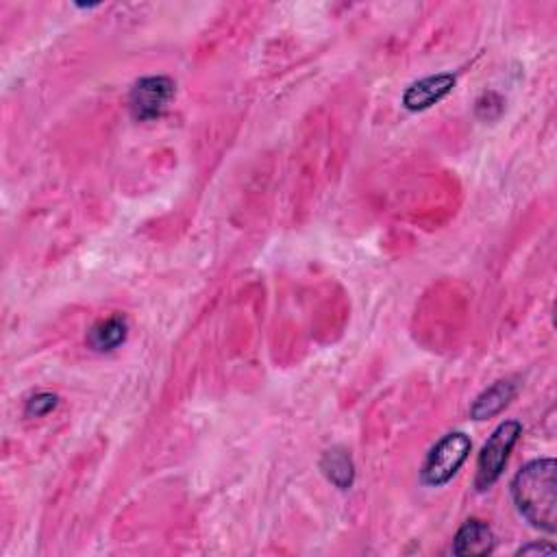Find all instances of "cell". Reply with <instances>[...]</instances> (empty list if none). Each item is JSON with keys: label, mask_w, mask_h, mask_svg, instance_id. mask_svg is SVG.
Masks as SVG:
<instances>
[{"label": "cell", "mask_w": 557, "mask_h": 557, "mask_svg": "<svg viewBox=\"0 0 557 557\" xmlns=\"http://www.w3.org/2000/svg\"><path fill=\"white\" fill-rule=\"evenodd\" d=\"M557 464L551 457L525 464L512 479V499L518 514L536 529L557 531Z\"/></svg>", "instance_id": "obj_1"}, {"label": "cell", "mask_w": 557, "mask_h": 557, "mask_svg": "<svg viewBox=\"0 0 557 557\" xmlns=\"http://www.w3.org/2000/svg\"><path fill=\"white\" fill-rule=\"evenodd\" d=\"M470 449H473V442H470L464 431L447 433L427 453L425 464L420 468V481L427 488H440L449 484L468 460Z\"/></svg>", "instance_id": "obj_2"}, {"label": "cell", "mask_w": 557, "mask_h": 557, "mask_svg": "<svg viewBox=\"0 0 557 557\" xmlns=\"http://www.w3.org/2000/svg\"><path fill=\"white\" fill-rule=\"evenodd\" d=\"M521 433L523 425L518 423V420H505V423H501L492 431V436L486 440L477 460V490H488L497 484L499 477L503 475L507 460H510L512 449L516 447L518 438H521Z\"/></svg>", "instance_id": "obj_3"}, {"label": "cell", "mask_w": 557, "mask_h": 557, "mask_svg": "<svg viewBox=\"0 0 557 557\" xmlns=\"http://www.w3.org/2000/svg\"><path fill=\"white\" fill-rule=\"evenodd\" d=\"M175 96V83L168 77H144L131 88L129 109L140 122L159 118Z\"/></svg>", "instance_id": "obj_4"}, {"label": "cell", "mask_w": 557, "mask_h": 557, "mask_svg": "<svg viewBox=\"0 0 557 557\" xmlns=\"http://www.w3.org/2000/svg\"><path fill=\"white\" fill-rule=\"evenodd\" d=\"M453 88H455V74L451 72H440V74H433V77H425L412 83L410 88L405 90L403 107L407 111H425L440 103L444 96H449Z\"/></svg>", "instance_id": "obj_5"}, {"label": "cell", "mask_w": 557, "mask_h": 557, "mask_svg": "<svg viewBox=\"0 0 557 557\" xmlns=\"http://www.w3.org/2000/svg\"><path fill=\"white\" fill-rule=\"evenodd\" d=\"M494 551V534L484 521H466L460 531L453 538V553L455 555H490Z\"/></svg>", "instance_id": "obj_6"}, {"label": "cell", "mask_w": 557, "mask_h": 557, "mask_svg": "<svg viewBox=\"0 0 557 557\" xmlns=\"http://www.w3.org/2000/svg\"><path fill=\"white\" fill-rule=\"evenodd\" d=\"M516 396V383L512 379H501L492 383L488 390L481 392L475 403L470 405V418L473 420H488L499 416L507 405L514 401Z\"/></svg>", "instance_id": "obj_7"}, {"label": "cell", "mask_w": 557, "mask_h": 557, "mask_svg": "<svg viewBox=\"0 0 557 557\" xmlns=\"http://www.w3.org/2000/svg\"><path fill=\"white\" fill-rule=\"evenodd\" d=\"M320 470L340 490H349L355 481V464L351 453L342 447H333L320 457Z\"/></svg>", "instance_id": "obj_8"}, {"label": "cell", "mask_w": 557, "mask_h": 557, "mask_svg": "<svg viewBox=\"0 0 557 557\" xmlns=\"http://www.w3.org/2000/svg\"><path fill=\"white\" fill-rule=\"evenodd\" d=\"M127 333H129L127 320L120 316H111L90 331L88 344L96 353H109V351H116L120 344H125Z\"/></svg>", "instance_id": "obj_9"}, {"label": "cell", "mask_w": 557, "mask_h": 557, "mask_svg": "<svg viewBox=\"0 0 557 557\" xmlns=\"http://www.w3.org/2000/svg\"><path fill=\"white\" fill-rule=\"evenodd\" d=\"M57 403H59L57 394H53V392H37L27 401V405H24V416H27V418L48 416V414L55 410Z\"/></svg>", "instance_id": "obj_10"}, {"label": "cell", "mask_w": 557, "mask_h": 557, "mask_svg": "<svg viewBox=\"0 0 557 557\" xmlns=\"http://www.w3.org/2000/svg\"><path fill=\"white\" fill-rule=\"evenodd\" d=\"M544 553H555L553 544L547 542H531L527 547H521L516 551V555H544Z\"/></svg>", "instance_id": "obj_11"}]
</instances>
